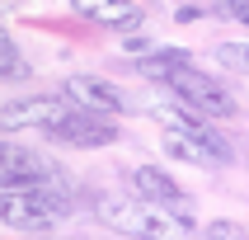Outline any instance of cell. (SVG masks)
<instances>
[{"instance_id":"cell-8","label":"cell","mask_w":249,"mask_h":240,"mask_svg":"<svg viewBox=\"0 0 249 240\" xmlns=\"http://www.w3.org/2000/svg\"><path fill=\"white\" fill-rule=\"evenodd\" d=\"M71 10L89 19V24H104V28H137L141 24V5L137 0H71Z\"/></svg>"},{"instance_id":"cell-16","label":"cell","mask_w":249,"mask_h":240,"mask_svg":"<svg viewBox=\"0 0 249 240\" xmlns=\"http://www.w3.org/2000/svg\"><path fill=\"white\" fill-rule=\"evenodd\" d=\"M10 155H14V146H5V141H0V169L10 165Z\"/></svg>"},{"instance_id":"cell-12","label":"cell","mask_w":249,"mask_h":240,"mask_svg":"<svg viewBox=\"0 0 249 240\" xmlns=\"http://www.w3.org/2000/svg\"><path fill=\"white\" fill-rule=\"evenodd\" d=\"M216 61H221V66H231V71H245L249 75V42H221V47H216Z\"/></svg>"},{"instance_id":"cell-9","label":"cell","mask_w":249,"mask_h":240,"mask_svg":"<svg viewBox=\"0 0 249 240\" xmlns=\"http://www.w3.org/2000/svg\"><path fill=\"white\" fill-rule=\"evenodd\" d=\"M132 193L146 198V203H165V207H174V212L188 207V188H179L165 169H155V165H141L137 174H132Z\"/></svg>"},{"instance_id":"cell-1","label":"cell","mask_w":249,"mask_h":240,"mask_svg":"<svg viewBox=\"0 0 249 240\" xmlns=\"http://www.w3.org/2000/svg\"><path fill=\"white\" fill-rule=\"evenodd\" d=\"M137 75L174 90L179 104L207 113V118H240L235 94H231L216 75H202V66H197L188 52H179V47H155L151 56H137Z\"/></svg>"},{"instance_id":"cell-5","label":"cell","mask_w":249,"mask_h":240,"mask_svg":"<svg viewBox=\"0 0 249 240\" xmlns=\"http://www.w3.org/2000/svg\"><path fill=\"white\" fill-rule=\"evenodd\" d=\"M61 99H66L71 109L108 113V118H118V113H132V99H127V90H118V85L104 80V75H66V80H61Z\"/></svg>"},{"instance_id":"cell-11","label":"cell","mask_w":249,"mask_h":240,"mask_svg":"<svg viewBox=\"0 0 249 240\" xmlns=\"http://www.w3.org/2000/svg\"><path fill=\"white\" fill-rule=\"evenodd\" d=\"M202 240H249V226L231 222V217H216V222L202 226Z\"/></svg>"},{"instance_id":"cell-4","label":"cell","mask_w":249,"mask_h":240,"mask_svg":"<svg viewBox=\"0 0 249 240\" xmlns=\"http://www.w3.org/2000/svg\"><path fill=\"white\" fill-rule=\"evenodd\" d=\"M66 113H71V104H66L61 94L10 99V104L0 109V132H52Z\"/></svg>"},{"instance_id":"cell-13","label":"cell","mask_w":249,"mask_h":240,"mask_svg":"<svg viewBox=\"0 0 249 240\" xmlns=\"http://www.w3.org/2000/svg\"><path fill=\"white\" fill-rule=\"evenodd\" d=\"M10 75H14V80H24V75H28V66L19 61V52H14V42L5 38V33H0V80H10Z\"/></svg>"},{"instance_id":"cell-14","label":"cell","mask_w":249,"mask_h":240,"mask_svg":"<svg viewBox=\"0 0 249 240\" xmlns=\"http://www.w3.org/2000/svg\"><path fill=\"white\" fill-rule=\"evenodd\" d=\"M123 52H132V56H151V52H155V38H146V33H132V38H123Z\"/></svg>"},{"instance_id":"cell-6","label":"cell","mask_w":249,"mask_h":240,"mask_svg":"<svg viewBox=\"0 0 249 240\" xmlns=\"http://www.w3.org/2000/svg\"><path fill=\"white\" fill-rule=\"evenodd\" d=\"M52 141L61 146H80V151H99V146H113V141L123 137L118 123H113L108 113H89V109H71L61 123L47 132Z\"/></svg>"},{"instance_id":"cell-15","label":"cell","mask_w":249,"mask_h":240,"mask_svg":"<svg viewBox=\"0 0 249 240\" xmlns=\"http://www.w3.org/2000/svg\"><path fill=\"white\" fill-rule=\"evenodd\" d=\"M221 14H231V19H240L249 28V0H221Z\"/></svg>"},{"instance_id":"cell-7","label":"cell","mask_w":249,"mask_h":240,"mask_svg":"<svg viewBox=\"0 0 249 240\" xmlns=\"http://www.w3.org/2000/svg\"><path fill=\"white\" fill-rule=\"evenodd\" d=\"M160 151L174 155V160H183V165H197V169H221L235 160V151H226V146H212L207 137H197V132H188V127H165L160 132Z\"/></svg>"},{"instance_id":"cell-3","label":"cell","mask_w":249,"mask_h":240,"mask_svg":"<svg viewBox=\"0 0 249 240\" xmlns=\"http://www.w3.org/2000/svg\"><path fill=\"white\" fill-rule=\"evenodd\" d=\"M75 212L71 193L61 184H38V188H0V222L14 231H52Z\"/></svg>"},{"instance_id":"cell-2","label":"cell","mask_w":249,"mask_h":240,"mask_svg":"<svg viewBox=\"0 0 249 240\" xmlns=\"http://www.w3.org/2000/svg\"><path fill=\"white\" fill-rule=\"evenodd\" d=\"M89 207L108 231L132 236V240H197L193 222L183 212L165 207V203H146L137 193H94Z\"/></svg>"},{"instance_id":"cell-10","label":"cell","mask_w":249,"mask_h":240,"mask_svg":"<svg viewBox=\"0 0 249 240\" xmlns=\"http://www.w3.org/2000/svg\"><path fill=\"white\" fill-rule=\"evenodd\" d=\"M38 184H56V169L42 160V155L14 151L10 165L0 169V188H38Z\"/></svg>"}]
</instances>
